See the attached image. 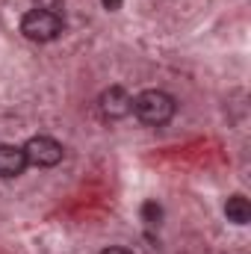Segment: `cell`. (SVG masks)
Masks as SVG:
<instances>
[{
	"label": "cell",
	"instance_id": "9",
	"mask_svg": "<svg viewBox=\"0 0 251 254\" xmlns=\"http://www.w3.org/2000/svg\"><path fill=\"white\" fill-rule=\"evenodd\" d=\"M101 3H104V9L116 12V9H122V3H125V0H101Z\"/></svg>",
	"mask_w": 251,
	"mask_h": 254
},
{
	"label": "cell",
	"instance_id": "10",
	"mask_svg": "<svg viewBox=\"0 0 251 254\" xmlns=\"http://www.w3.org/2000/svg\"><path fill=\"white\" fill-rule=\"evenodd\" d=\"M101 254H133V252H127V249H119V246H113V249H104Z\"/></svg>",
	"mask_w": 251,
	"mask_h": 254
},
{
	"label": "cell",
	"instance_id": "7",
	"mask_svg": "<svg viewBox=\"0 0 251 254\" xmlns=\"http://www.w3.org/2000/svg\"><path fill=\"white\" fill-rule=\"evenodd\" d=\"M160 219H163V207L157 201H145L142 204V222L145 225H160Z\"/></svg>",
	"mask_w": 251,
	"mask_h": 254
},
{
	"label": "cell",
	"instance_id": "5",
	"mask_svg": "<svg viewBox=\"0 0 251 254\" xmlns=\"http://www.w3.org/2000/svg\"><path fill=\"white\" fill-rule=\"evenodd\" d=\"M27 169V157H24V148L18 145H0V178H18L24 175Z\"/></svg>",
	"mask_w": 251,
	"mask_h": 254
},
{
	"label": "cell",
	"instance_id": "6",
	"mask_svg": "<svg viewBox=\"0 0 251 254\" xmlns=\"http://www.w3.org/2000/svg\"><path fill=\"white\" fill-rule=\"evenodd\" d=\"M225 216H228V222H234V225H249V219H251L249 198H246V195H231L228 204H225Z\"/></svg>",
	"mask_w": 251,
	"mask_h": 254
},
{
	"label": "cell",
	"instance_id": "1",
	"mask_svg": "<svg viewBox=\"0 0 251 254\" xmlns=\"http://www.w3.org/2000/svg\"><path fill=\"white\" fill-rule=\"evenodd\" d=\"M133 113L142 125H151V127H163L169 125L178 113V101L163 92V89H145L133 98Z\"/></svg>",
	"mask_w": 251,
	"mask_h": 254
},
{
	"label": "cell",
	"instance_id": "2",
	"mask_svg": "<svg viewBox=\"0 0 251 254\" xmlns=\"http://www.w3.org/2000/svg\"><path fill=\"white\" fill-rule=\"evenodd\" d=\"M63 27H65L63 15H60V12H48V9H30V12L21 18V33H24L30 42H39V45L60 39Z\"/></svg>",
	"mask_w": 251,
	"mask_h": 254
},
{
	"label": "cell",
	"instance_id": "4",
	"mask_svg": "<svg viewBox=\"0 0 251 254\" xmlns=\"http://www.w3.org/2000/svg\"><path fill=\"white\" fill-rule=\"evenodd\" d=\"M98 110H101L104 119H110V122H122V119H127V116L133 113V98H130V92L122 89V86H110V89L101 92V98H98Z\"/></svg>",
	"mask_w": 251,
	"mask_h": 254
},
{
	"label": "cell",
	"instance_id": "8",
	"mask_svg": "<svg viewBox=\"0 0 251 254\" xmlns=\"http://www.w3.org/2000/svg\"><path fill=\"white\" fill-rule=\"evenodd\" d=\"M36 3V9H48V12H60L63 9L65 0H33Z\"/></svg>",
	"mask_w": 251,
	"mask_h": 254
},
{
	"label": "cell",
	"instance_id": "3",
	"mask_svg": "<svg viewBox=\"0 0 251 254\" xmlns=\"http://www.w3.org/2000/svg\"><path fill=\"white\" fill-rule=\"evenodd\" d=\"M65 148L54 139V136H33L27 139L24 145V157H27V166H39V169H54L63 163Z\"/></svg>",
	"mask_w": 251,
	"mask_h": 254
}]
</instances>
